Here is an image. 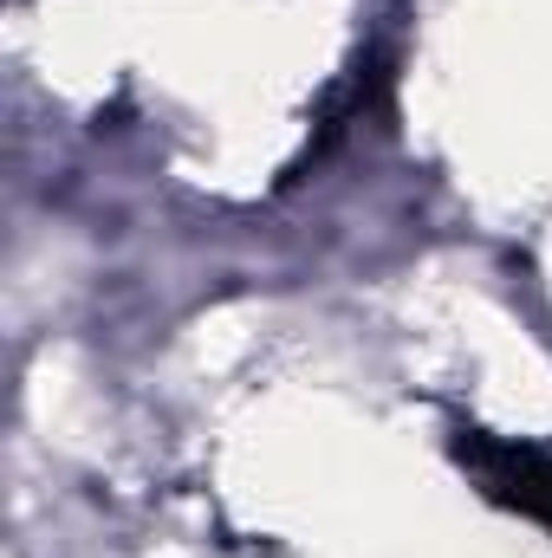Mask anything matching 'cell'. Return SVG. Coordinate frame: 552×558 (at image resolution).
<instances>
[{"label":"cell","instance_id":"6da1fadb","mask_svg":"<svg viewBox=\"0 0 552 558\" xmlns=\"http://www.w3.org/2000/svg\"><path fill=\"white\" fill-rule=\"evenodd\" d=\"M455 461L481 481V494L507 513H527L552 533V454L533 441H507L488 428H455Z\"/></svg>","mask_w":552,"mask_h":558}]
</instances>
